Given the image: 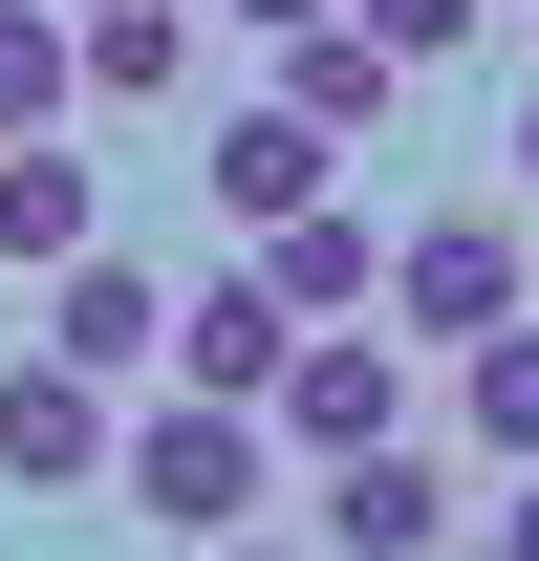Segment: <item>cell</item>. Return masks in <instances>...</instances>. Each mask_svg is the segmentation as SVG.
Returning a JSON list of instances; mask_svg holds the SVG:
<instances>
[{"instance_id": "cell-1", "label": "cell", "mask_w": 539, "mask_h": 561, "mask_svg": "<svg viewBox=\"0 0 539 561\" xmlns=\"http://www.w3.org/2000/svg\"><path fill=\"white\" fill-rule=\"evenodd\" d=\"M108 476H130V518H173V540H238V518H260V411L173 389L151 432H108Z\"/></svg>"}, {"instance_id": "cell-9", "label": "cell", "mask_w": 539, "mask_h": 561, "mask_svg": "<svg viewBox=\"0 0 539 561\" xmlns=\"http://www.w3.org/2000/svg\"><path fill=\"white\" fill-rule=\"evenodd\" d=\"M260 66H280V108H302V130H324V151H367V130H389V44H367V22H345V0H324V22H280V44H260Z\"/></svg>"}, {"instance_id": "cell-2", "label": "cell", "mask_w": 539, "mask_h": 561, "mask_svg": "<svg viewBox=\"0 0 539 561\" xmlns=\"http://www.w3.org/2000/svg\"><path fill=\"white\" fill-rule=\"evenodd\" d=\"M367 432H410V346H367V302L345 324H302L260 389V454H367Z\"/></svg>"}, {"instance_id": "cell-4", "label": "cell", "mask_w": 539, "mask_h": 561, "mask_svg": "<svg viewBox=\"0 0 539 561\" xmlns=\"http://www.w3.org/2000/svg\"><path fill=\"white\" fill-rule=\"evenodd\" d=\"M324 561H432L454 540V476L410 454V432H367V454H324V518H302Z\"/></svg>"}, {"instance_id": "cell-11", "label": "cell", "mask_w": 539, "mask_h": 561, "mask_svg": "<svg viewBox=\"0 0 539 561\" xmlns=\"http://www.w3.org/2000/svg\"><path fill=\"white\" fill-rule=\"evenodd\" d=\"M66 66H87V108H173L195 87V0H66Z\"/></svg>"}, {"instance_id": "cell-10", "label": "cell", "mask_w": 539, "mask_h": 561, "mask_svg": "<svg viewBox=\"0 0 539 561\" xmlns=\"http://www.w3.org/2000/svg\"><path fill=\"white\" fill-rule=\"evenodd\" d=\"M324 173H345V151L302 130V108H280V87H260V108H216V151H195V195L238 216V238H260V216H302V195H324Z\"/></svg>"}, {"instance_id": "cell-8", "label": "cell", "mask_w": 539, "mask_h": 561, "mask_svg": "<svg viewBox=\"0 0 539 561\" xmlns=\"http://www.w3.org/2000/svg\"><path fill=\"white\" fill-rule=\"evenodd\" d=\"M260 280L302 302V324H345V302H389V216H367V195L324 173L302 216H260Z\"/></svg>"}, {"instance_id": "cell-19", "label": "cell", "mask_w": 539, "mask_h": 561, "mask_svg": "<svg viewBox=\"0 0 539 561\" xmlns=\"http://www.w3.org/2000/svg\"><path fill=\"white\" fill-rule=\"evenodd\" d=\"M216 561H280V540H260V518H238V540H216Z\"/></svg>"}, {"instance_id": "cell-14", "label": "cell", "mask_w": 539, "mask_h": 561, "mask_svg": "<svg viewBox=\"0 0 539 561\" xmlns=\"http://www.w3.org/2000/svg\"><path fill=\"white\" fill-rule=\"evenodd\" d=\"M87 66H66V0H0V130H66Z\"/></svg>"}, {"instance_id": "cell-18", "label": "cell", "mask_w": 539, "mask_h": 561, "mask_svg": "<svg viewBox=\"0 0 539 561\" xmlns=\"http://www.w3.org/2000/svg\"><path fill=\"white\" fill-rule=\"evenodd\" d=\"M496 173H518V195H539V108H518V151H496Z\"/></svg>"}, {"instance_id": "cell-20", "label": "cell", "mask_w": 539, "mask_h": 561, "mask_svg": "<svg viewBox=\"0 0 539 561\" xmlns=\"http://www.w3.org/2000/svg\"><path fill=\"white\" fill-rule=\"evenodd\" d=\"M518 22H539V0H518Z\"/></svg>"}, {"instance_id": "cell-3", "label": "cell", "mask_w": 539, "mask_h": 561, "mask_svg": "<svg viewBox=\"0 0 539 561\" xmlns=\"http://www.w3.org/2000/svg\"><path fill=\"white\" fill-rule=\"evenodd\" d=\"M518 302H539V280H518V216H410V238H389V324H410V346H474V324H518Z\"/></svg>"}, {"instance_id": "cell-5", "label": "cell", "mask_w": 539, "mask_h": 561, "mask_svg": "<svg viewBox=\"0 0 539 561\" xmlns=\"http://www.w3.org/2000/svg\"><path fill=\"white\" fill-rule=\"evenodd\" d=\"M280 346H302V302L238 260V280H195V302H173V346H151V367H173V389H216V411H260V389H280Z\"/></svg>"}, {"instance_id": "cell-16", "label": "cell", "mask_w": 539, "mask_h": 561, "mask_svg": "<svg viewBox=\"0 0 539 561\" xmlns=\"http://www.w3.org/2000/svg\"><path fill=\"white\" fill-rule=\"evenodd\" d=\"M496 561H539V454H518V496H496Z\"/></svg>"}, {"instance_id": "cell-13", "label": "cell", "mask_w": 539, "mask_h": 561, "mask_svg": "<svg viewBox=\"0 0 539 561\" xmlns=\"http://www.w3.org/2000/svg\"><path fill=\"white\" fill-rule=\"evenodd\" d=\"M454 432H474V454H539V302L454 346Z\"/></svg>"}, {"instance_id": "cell-15", "label": "cell", "mask_w": 539, "mask_h": 561, "mask_svg": "<svg viewBox=\"0 0 539 561\" xmlns=\"http://www.w3.org/2000/svg\"><path fill=\"white\" fill-rule=\"evenodd\" d=\"M345 22H367V44H389V66L432 87V66H454V44H474V22H496V0H345Z\"/></svg>"}, {"instance_id": "cell-7", "label": "cell", "mask_w": 539, "mask_h": 561, "mask_svg": "<svg viewBox=\"0 0 539 561\" xmlns=\"http://www.w3.org/2000/svg\"><path fill=\"white\" fill-rule=\"evenodd\" d=\"M44 346H66L87 389H130V367L173 346V280H151V260H108V238H87V260H44Z\"/></svg>"}, {"instance_id": "cell-6", "label": "cell", "mask_w": 539, "mask_h": 561, "mask_svg": "<svg viewBox=\"0 0 539 561\" xmlns=\"http://www.w3.org/2000/svg\"><path fill=\"white\" fill-rule=\"evenodd\" d=\"M87 476H108V389L66 346H22L0 367V496H87Z\"/></svg>"}, {"instance_id": "cell-12", "label": "cell", "mask_w": 539, "mask_h": 561, "mask_svg": "<svg viewBox=\"0 0 539 561\" xmlns=\"http://www.w3.org/2000/svg\"><path fill=\"white\" fill-rule=\"evenodd\" d=\"M108 238V195H87V130H0V260L44 280V260H87Z\"/></svg>"}, {"instance_id": "cell-17", "label": "cell", "mask_w": 539, "mask_h": 561, "mask_svg": "<svg viewBox=\"0 0 539 561\" xmlns=\"http://www.w3.org/2000/svg\"><path fill=\"white\" fill-rule=\"evenodd\" d=\"M216 22H238V44H280V22H324V0H216Z\"/></svg>"}]
</instances>
